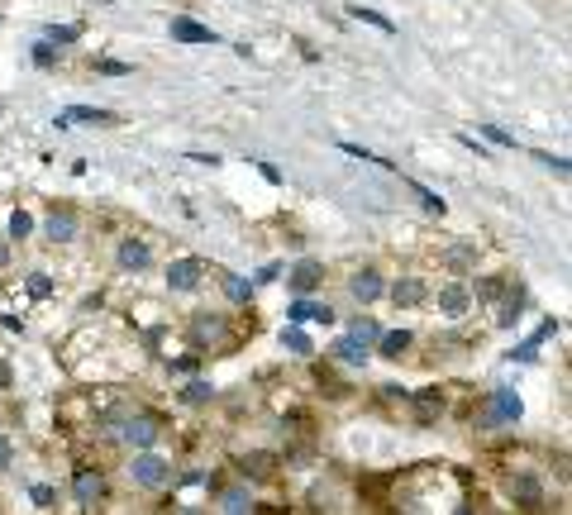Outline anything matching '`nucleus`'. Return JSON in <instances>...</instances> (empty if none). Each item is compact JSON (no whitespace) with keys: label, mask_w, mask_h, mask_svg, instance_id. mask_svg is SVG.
Here are the masks:
<instances>
[{"label":"nucleus","mask_w":572,"mask_h":515,"mask_svg":"<svg viewBox=\"0 0 572 515\" xmlns=\"http://www.w3.org/2000/svg\"><path fill=\"white\" fill-rule=\"evenodd\" d=\"M81 24H48V44H77Z\"/></svg>","instance_id":"23"},{"label":"nucleus","mask_w":572,"mask_h":515,"mask_svg":"<svg viewBox=\"0 0 572 515\" xmlns=\"http://www.w3.org/2000/svg\"><path fill=\"white\" fill-rule=\"evenodd\" d=\"M220 334V320L211 315V320H196V339H215Z\"/></svg>","instance_id":"36"},{"label":"nucleus","mask_w":572,"mask_h":515,"mask_svg":"<svg viewBox=\"0 0 572 515\" xmlns=\"http://www.w3.org/2000/svg\"><path fill=\"white\" fill-rule=\"evenodd\" d=\"M410 191H415V196H420V205H425V211L444 215V196H439V191H429V187H420V182H410Z\"/></svg>","instance_id":"24"},{"label":"nucleus","mask_w":572,"mask_h":515,"mask_svg":"<svg viewBox=\"0 0 572 515\" xmlns=\"http://www.w3.org/2000/svg\"><path fill=\"white\" fill-rule=\"evenodd\" d=\"M286 315H291V325H305V320H319V325H334V305L329 301H291L286 305Z\"/></svg>","instance_id":"5"},{"label":"nucleus","mask_w":572,"mask_h":515,"mask_svg":"<svg viewBox=\"0 0 572 515\" xmlns=\"http://www.w3.org/2000/svg\"><path fill=\"white\" fill-rule=\"evenodd\" d=\"M172 38H177V44H220V34L211 29V24H196L191 15L172 20Z\"/></svg>","instance_id":"4"},{"label":"nucleus","mask_w":572,"mask_h":515,"mask_svg":"<svg viewBox=\"0 0 572 515\" xmlns=\"http://www.w3.org/2000/svg\"><path fill=\"white\" fill-rule=\"evenodd\" d=\"M124 439H129V444H138V449H148V444L158 439V425H153L148 415H138V420H129V425H124Z\"/></svg>","instance_id":"16"},{"label":"nucleus","mask_w":572,"mask_h":515,"mask_svg":"<svg viewBox=\"0 0 572 515\" xmlns=\"http://www.w3.org/2000/svg\"><path fill=\"white\" fill-rule=\"evenodd\" d=\"M10 382V368H0V386H5Z\"/></svg>","instance_id":"39"},{"label":"nucleus","mask_w":572,"mask_h":515,"mask_svg":"<svg viewBox=\"0 0 572 515\" xmlns=\"http://www.w3.org/2000/svg\"><path fill=\"white\" fill-rule=\"evenodd\" d=\"M334 358H344V363H362V358H368V344H358L353 334H348V339L334 344Z\"/></svg>","instance_id":"21"},{"label":"nucleus","mask_w":572,"mask_h":515,"mask_svg":"<svg viewBox=\"0 0 572 515\" xmlns=\"http://www.w3.org/2000/svg\"><path fill=\"white\" fill-rule=\"evenodd\" d=\"M520 396L510 392V386H496L492 396H486V406H482V425H515L520 420Z\"/></svg>","instance_id":"1"},{"label":"nucleus","mask_w":572,"mask_h":515,"mask_svg":"<svg viewBox=\"0 0 572 515\" xmlns=\"http://www.w3.org/2000/svg\"><path fill=\"white\" fill-rule=\"evenodd\" d=\"M211 396H215V386H211V382H191V386H187V401H191V406H205Z\"/></svg>","instance_id":"28"},{"label":"nucleus","mask_w":572,"mask_h":515,"mask_svg":"<svg viewBox=\"0 0 572 515\" xmlns=\"http://www.w3.org/2000/svg\"><path fill=\"white\" fill-rule=\"evenodd\" d=\"M5 262H10V248H5V244H0V268H5Z\"/></svg>","instance_id":"38"},{"label":"nucleus","mask_w":572,"mask_h":515,"mask_svg":"<svg viewBox=\"0 0 572 515\" xmlns=\"http://www.w3.org/2000/svg\"><path fill=\"white\" fill-rule=\"evenodd\" d=\"M44 229H48L53 244H67V239H77V215L72 211H53Z\"/></svg>","instance_id":"13"},{"label":"nucleus","mask_w":572,"mask_h":515,"mask_svg":"<svg viewBox=\"0 0 572 515\" xmlns=\"http://www.w3.org/2000/svg\"><path fill=\"white\" fill-rule=\"evenodd\" d=\"M220 282H225V296H229V301H239V305H248V296H253V287H248V282H244L239 272H225V277H220Z\"/></svg>","instance_id":"20"},{"label":"nucleus","mask_w":572,"mask_h":515,"mask_svg":"<svg viewBox=\"0 0 572 515\" xmlns=\"http://www.w3.org/2000/svg\"><path fill=\"white\" fill-rule=\"evenodd\" d=\"M353 20H362V24H372V29H382V34H396V24L386 20V15H377V10H368V5H344Z\"/></svg>","instance_id":"19"},{"label":"nucleus","mask_w":572,"mask_h":515,"mask_svg":"<svg viewBox=\"0 0 572 515\" xmlns=\"http://www.w3.org/2000/svg\"><path fill=\"white\" fill-rule=\"evenodd\" d=\"M29 229H34V220L24 215V211H15V215H10V239H24Z\"/></svg>","instance_id":"30"},{"label":"nucleus","mask_w":572,"mask_h":515,"mask_svg":"<svg viewBox=\"0 0 572 515\" xmlns=\"http://www.w3.org/2000/svg\"><path fill=\"white\" fill-rule=\"evenodd\" d=\"M439 411H444V396H439V386H429V392H420V396H415V420H420V425H429V420H435Z\"/></svg>","instance_id":"15"},{"label":"nucleus","mask_w":572,"mask_h":515,"mask_svg":"<svg viewBox=\"0 0 572 515\" xmlns=\"http://www.w3.org/2000/svg\"><path fill=\"white\" fill-rule=\"evenodd\" d=\"M510 496L520 501V506H529V511H535L539 501H543V486H539V478H535V472H515V478H510Z\"/></svg>","instance_id":"10"},{"label":"nucleus","mask_w":572,"mask_h":515,"mask_svg":"<svg viewBox=\"0 0 572 515\" xmlns=\"http://www.w3.org/2000/svg\"><path fill=\"white\" fill-rule=\"evenodd\" d=\"M72 492H77V501H81V506H95V501L105 496V478H101L95 468H81L77 478H72Z\"/></svg>","instance_id":"7"},{"label":"nucleus","mask_w":572,"mask_h":515,"mask_svg":"<svg viewBox=\"0 0 572 515\" xmlns=\"http://www.w3.org/2000/svg\"><path fill=\"white\" fill-rule=\"evenodd\" d=\"M148 262H153V248H148L144 239H124V244H120V268H124V272H144Z\"/></svg>","instance_id":"11"},{"label":"nucleus","mask_w":572,"mask_h":515,"mask_svg":"<svg viewBox=\"0 0 572 515\" xmlns=\"http://www.w3.org/2000/svg\"><path fill=\"white\" fill-rule=\"evenodd\" d=\"M319 282H325V262H315V258H301L296 268H291V291H315Z\"/></svg>","instance_id":"8"},{"label":"nucleus","mask_w":572,"mask_h":515,"mask_svg":"<svg viewBox=\"0 0 572 515\" xmlns=\"http://www.w3.org/2000/svg\"><path fill=\"white\" fill-rule=\"evenodd\" d=\"M339 148L348 153V158H362V162H377V167H396V162H386L382 153H368V148H362V144H339Z\"/></svg>","instance_id":"25"},{"label":"nucleus","mask_w":572,"mask_h":515,"mask_svg":"<svg viewBox=\"0 0 572 515\" xmlns=\"http://www.w3.org/2000/svg\"><path fill=\"white\" fill-rule=\"evenodd\" d=\"M377 349H382V358H401L410 349V329H392V334H377Z\"/></svg>","instance_id":"18"},{"label":"nucleus","mask_w":572,"mask_h":515,"mask_svg":"<svg viewBox=\"0 0 572 515\" xmlns=\"http://www.w3.org/2000/svg\"><path fill=\"white\" fill-rule=\"evenodd\" d=\"M392 301L396 305H420L425 301V282L420 277H401V282L392 287Z\"/></svg>","instance_id":"14"},{"label":"nucleus","mask_w":572,"mask_h":515,"mask_svg":"<svg viewBox=\"0 0 572 515\" xmlns=\"http://www.w3.org/2000/svg\"><path fill=\"white\" fill-rule=\"evenodd\" d=\"M129 478L138 486H162L167 478H172V468H167V458H158V453H138L134 468H129Z\"/></svg>","instance_id":"2"},{"label":"nucleus","mask_w":572,"mask_h":515,"mask_svg":"<svg viewBox=\"0 0 572 515\" xmlns=\"http://www.w3.org/2000/svg\"><path fill=\"white\" fill-rule=\"evenodd\" d=\"M201 272H205L201 258H181V262L167 268V287H172V291H196L201 287Z\"/></svg>","instance_id":"3"},{"label":"nucleus","mask_w":572,"mask_h":515,"mask_svg":"<svg viewBox=\"0 0 572 515\" xmlns=\"http://www.w3.org/2000/svg\"><path fill=\"white\" fill-rule=\"evenodd\" d=\"M34 62H38V67H53V62H58V53H53L48 38H44V44H34Z\"/></svg>","instance_id":"34"},{"label":"nucleus","mask_w":572,"mask_h":515,"mask_svg":"<svg viewBox=\"0 0 572 515\" xmlns=\"http://www.w3.org/2000/svg\"><path fill=\"white\" fill-rule=\"evenodd\" d=\"M29 496H34V506H53V501H58V486H48V482H38V486H29Z\"/></svg>","instance_id":"29"},{"label":"nucleus","mask_w":572,"mask_h":515,"mask_svg":"<svg viewBox=\"0 0 572 515\" xmlns=\"http://www.w3.org/2000/svg\"><path fill=\"white\" fill-rule=\"evenodd\" d=\"M553 334H558V320L549 315V320H543V325H539L535 334H529V339H525V344H515V349H510L506 358H510V363H529V358H535V353H539V344H543V339H553Z\"/></svg>","instance_id":"6"},{"label":"nucleus","mask_w":572,"mask_h":515,"mask_svg":"<svg viewBox=\"0 0 572 515\" xmlns=\"http://www.w3.org/2000/svg\"><path fill=\"white\" fill-rule=\"evenodd\" d=\"M282 344H286L291 353H311V339H305L301 329H282Z\"/></svg>","instance_id":"27"},{"label":"nucleus","mask_w":572,"mask_h":515,"mask_svg":"<svg viewBox=\"0 0 572 515\" xmlns=\"http://www.w3.org/2000/svg\"><path fill=\"white\" fill-rule=\"evenodd\" d=\"M24 287H29V296H34V301L53 296V277H48V272H34V277H29V282H24Z\"/></svg>","instance_id":"26"},{"label":"nucleus","mask_w":572,"mask_h":515,"mask_svg":"<svg viewBox=\"0 0 572 515\" xmlns=\"http://www.w3.org/2000/svg\"><path fill=\"white\" fill-rule=\"evenodd\" d=\"M220 506H225V511H248L253 501H248V492H225V496H220Z\"/></svg>","instance_id":"32"},{"label":"nucleus","mask_w":572,"mask_h":515,"mask_svg":"<svg viewBox=\"0 0 572 515\" xmlns=\"http://www.w3.org/2000/svg\"><path fill=\"white\" fill-rule=\"evenodd\" d=\"M95 72H105V77H129V62H115V58H101V62H95Z\"/></svg>","instance_id":"33"},{"label":"nucleus","mask_w":572,"mask_h":515,"mask_svg":"<svg viewBox=\"0 0 572 515\" xmlns=\"http://www.w3.org/2000/svg\"><path fill=\"white\" fill-rule=\"evenodd\" d=\"M468 287H458V282H449V287H439V311L444 315H449V320H458V315H463L468 311Z\"/></svg>","instance_id":"12"},{"label":"nucleus","mask_w":572,"mask_h":515,"mask_svg":"<svg viewBox=\"0 0 572 515\" xmlns=\"http://www.w3.org/2000/svg\"><path fill=\"white\" fill-rule=\"evenodd\" d=\"M348 334H353L358 344H377V334H382V329H377V320H368V315H358V320H353V329H348Z\"/></svg>","instance_id":"22"},{"label":"nucleus","mask_w":572,"mask_h":515,"mask_svg":"<svg viewBox=\"0 0 572 515\" xmlns=\"http://www.w3.org/2000/svg\"><path fill=\"white\" fill-rule=\"evenodd\" d=\"M501 291H506V282H501V277H486V282H482V291H477V296H482V301H496V296H501Z\"/></svg>","instance_id":"35"},{"label":"nucleus","mask_w":572,"mask_h":515,"mask_svg":"<svg viewBox=\"0 0 572 515\" xmlns=\"http://www.w3.org/2000/svg\"><path fill=\"white\" fill-rule=\"evenodd\" d=\"M110 120H115V115H110V110H101V105H72V110H62L53 124H58V129H67V124H110Z\"/></svg>","instance_id":"9"},{"label":"nucleus","mask_w":572,"mask_h":515,"mask_svg":"<svg viewBox=\"0 0 572 515\" xmlns=\"http://www.w3.org/2000/svg\"><path fill=\"white\" fill-rule=\"evenodd\" d=\"M348 287H353V296H358L362 305H368V301H377V296L386 291V287H382V277H377V272H358Z\"/></svg>","instance_id":"17"},{"label":"nucleus","mask_w":572,"mask_h":515,"mask_svg":"<svg viewBox=\"0 0 572 515\" xmlns=\"http://www.w3.org/2000/svg\"><path fill=\"white\" fill-rule=\"evenodd\" d=\"M482 134L492 138V144H501V148H515V134H506L501 124H482Z\"/></svg>","instance_id":"31"},{"label":"nucleus","mask_w":572,"mask_h":515,"mask_svg":"<svg viewBox=\"0 0 572 515\" xmlns=\"http://www.w3.org/2000/svg\"><path fill=\"white\" fill-rule=\"evenodd\" d=\"M10 458H15V444H10L5 435H0V472H5V468H10Z\"/></svg>","instance_id":"37"}]
</instances>
